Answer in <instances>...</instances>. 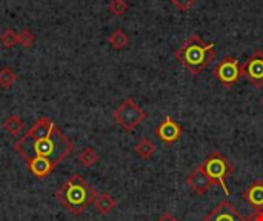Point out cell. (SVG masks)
<instances>
[{"mask_svg": "<svg viewBox=\"0 0 263 221\" xmlns=\"http://www.w3.org/2000/svg\"><path fill=\"white\" fill-rule=\"evenodd\" d=\"M74 149L72 142L48 117H40L15 143L14 151L28 163L43 158L54 166L60 165Z\"/></svg>", "mask_w": 263, "mask_h": 221, "instance_id": "obj_1", "label": "cell"}, {"mask_svg": "<svg viewBox=\"0 0 263 221\" xmlns=\"http://www.w3.org/2000/svg\"><path fill=\"white\" fill-rule=\"evenodd\" d=\"M97 195L99 194L96 192V189L83 177L77 174L71 175L54 192L57 203H60L74 217L82 215L83 211L94 203Z\"/></svg>", "mask_w": 263, "mask_h": 221, "instance_id": "obj_2", "label": "cell"}, {"mask_svg": "<svg viewBox=\"0 0 263 221\" xmlns=\"http://www.w3.org/2000/svg\"><path fill=\"white\" fill-rule=\"evenodd\" d=\"M216 45L205 43L199 34H193L179 49H176V60L193 75L200 74L216 57Z\"/></svg>", "mask_w": 263, "mask_h": 221, "instance_id": "obj_3", "label": "cell"}, {"mask_svg": "<svg viewBox=\"0 0 263 221\" xmlns=\"http://www.w3.org/2000/svg\"><path fill=\"white\" fill-rule=\"evenodd\" d=\"M202 169L205 171V174L213 180L214 185H219L225 195L230 197V189L227 186V178H230L234 172V166L233 163L220 152H213L210 154L202 163H200Z\"/></svg>", "mask_w": 263, "mask_h": 221, "instance_id": "obj_4", "label": "cell"}, {"mask_svg": "<svg viewBox=\"0 0 263 221\" xmlns=\"http://www.w3.org/2000/svg\"><path fill=\"white\" fill-rule=\"evenodd\" d=\"M114 122L126 132H133L146 118L145 111L134 102V98H125L112 112Z\"/></svg>", "mask_w": 263, "mask_h": 221, "instance_id": "obj_5", "label": "cell"}, {"mask_svg": "<svg viewBox=\"0 0 263 221\" xmlns=\"http://www.w3.org/2000/svg\"><path fill=\"white\" fill-rule=\"evenodd\" d=\"M214 77L227 88H233L242 77V66L233 55H227L214 68Z\"/></svg>", "mask_w": 263, "mask_h": 221, "instance_id": "obj_6", "label": "cell"}, {"mask_svg": "<svg viewBox=\"0 0 263 221\" xmlns=\"http://www.w3.org/2000/svg\"><path fill=\"white\" fill-rule=\"evenodd\" d=\"M242 75L247 77L256 88L263 86V51H256L243 65Z\"/></svg>", "mask_w": 263, "mask_h": 221, "instance_id": "obj_7", "label": "cell"}, {"mask_svg": "<svg viewBox=\"0 0 263 221\" xmlns=\"http://www.w3.org/2000/svg\"><path fill=\"white\" fill-rule=\"evenodd\" d=\"M156 135H157V138L162 143H165V145H174L183 135V129H182V126L171 115H166L165 120H162L157 125Z\"/></svg>", "mask_w": 263, "mask_h": 221, "instance_id": "obj_8", "label": "cell"}, {"mask_svg": "<svg viewBox=\"0 0 263 221\" xmlns=\"http://www.w3.org/2000/svg\"><path fill=\"white\" fill-rule=\"evenodd\" d=\"M203 221H248L237 209L236 206L228 202L223 200L220 202L205 218Z\"/></svg>", "mask_w": 263, "mask_h": 221, "instance_id": "obj_9", "label": "cell"}, {"mask_svg": "<svg viewBox=\"0 0 263 221\" xmlns=\"http://www.w3.org/2000/svg\"><path fill=\"white\" fill-rule=\"evenodd\" d=\"M186 185H188V188H190L194 194H197V195H205L214 183H213V180L205 174V171L202 169V166L199 165V166L188 175Z\"/></svg>", "mask_w": 263, "mask_h": 221, "instance_id": "obj_10", "label": "cell"}, {"mask_svg": "<svg viewBox=\"0 0 263 221\" xmlns=\"http://www.w3.org/2000/svg\"><path fill=\"white\" fill-rule=\"evenodd\" d=\"M243 200L254 209L260 211L263 209V180L253 182L242 194Z\"/></svg>", "mask_w": 263, "mask_h": 221, "instance_id": "obj_11", "label": "cell"}, {"mask_svg": "<svg viewBox=\"0 0 263 221\" xmlns=\"http://www.w3.org/2000/svg\"><path fill=\"white\" fill-rule=\"evenodd\" d=\"M28 169H29V172H31L35 178L42 180V178L48 177V175L55 169V166H54L51 162H48V160L34 158V160H29V162H28Z\"/></svg>", "mask_w": 263, "mask_h": 221, "instance_id": "obj_12", "label": "cell"}, {"mask_svg": "<svg viewBox=\"0 0 263 221\" xmlns=\"http://www.w3.org/2000/svg\"><path fill=\"white\" fill-rule=\"evenodd\" d=\"M92 205H94L97 214H100V215H108V214L117 206V202H116L108 192H102V194H99V195L96 197V200H94Z\"/></svg>", "mask_w": 263, "mask_h": 221, "instance_id": "obj_13", "label": "cell"}, {"mask_svg": "<svg viewBox=\"0 0 263 221\" xmlns=\"http://www.w3.org/2000/svg\"><path fill=\"white\" fill-rule=\"evenodd\" d=\"M134 152H136L140 158L148 160V158H151V157L156 154V145H154L149 138L143 137V138H140V140L136 143Z\"/></svg>", "mask_w": 263, "mask_h": 221, "instance_id": "obj_14", "label": "cell"}, {"mask_svg": "<svg viewBox=\"0 0 263 221\" xmlns=\"http://www.w3.org/2000/svg\"><path fill=\"white\" fill-rule=\"evenodd\" d=\"M2 128H3L8 134H11V135H18V134H22V132H23V129H25V123H23V120H22L20 117H17V115H11V117H8V118H5V120H3Z\"/></svg>", "mask_w": 263, "mask_h": 221, "instance_id": "obj_15", "label": "cell"}, {"mask_svg": "<svg viewBox=\"0 0 263 221\" xmlns=\"http://www.w3.org/2000/svg\"><path fill=\"white\" fill-rule=\"evenodd\" d=\"M77 160H79V163H80L82 166H85V168H92V166H96V165L99 163L100 157H99V154H97L92 148H85V149L79 154Z\"/></svg>", "mask_w": 263, "mask_h": 221, "instance_id": "obj_16", "label": "cell"}, {"mask_svg": "<svg viewBox=\"0 0 263 221\" xmlns=\"http://www.w3.org/2000/svg\"><path fill=\"white\" fill-rule=\"evenodd\" d=\"M108 42H109V45H111L114 49H123V48L128 45V35L125 34V31L116 29V31L109 35Z\"/></svg>", "mask_w": 263, "mask_h": 221, "instance_id": "obj_17", "label": "cell"}, {"mask_svg": "<svg viewBox=\"0 0 263 221\" xmlns=\"http://www.w3.org/2000/svg\"><path fill=\"white\" fill-rule=\"evenodd\" d=\"M15 80H17V75L11 68H2L0 69V88L2 89L11 88Z\"/></svg>", "mask_w": 263, "mask_h": 221, "instance_id": "obj_18", "label": "cell"}, {"mask_svg": "<svg viewBox=\"0 0 263 221\" xmlns=\"http://www.w3.org/2000/svg\"><path fill=\"white\" fill-rule=\"evenodd\" d=\"M17 43L22 45L23 48H29L34 43V34L29 29H22L17 32Z\"/></svg>", "mask_w": 263, "mask_h": 221, "instance_id": "obj_19", "label": "cell"}, {"mask_svg": "<svg viewBox=\"0 0 263 221\" xmlns=\"http://www.w3.org/2000/svg\"><path fill=\"white\" fill-rule=\"evenodd\" d=\"M0 42L3 46L6 48H12L14 45H17V32H14L12 29H6L0 34Z\"/></svg>", "mask_w": 263, "mask_h": 221, "instance_id": "obj_20", "label": "cell"}, {"mask_svg": "<svg viewBox=\"0 0 263 221\" xmlns=\"http://www.w3.org/2000/svg\"><path fill=\"white\" fill-rule=\"evenodd\" d=\"M108 8H109L111 14L120 17V15H123L128 11V3L125 0H111V3H109Z\"/></svg>", "mask_w": 263, "mask_h": 221, "instance_id": "obj_21", "label": "cell"}, {"mask_svg": "<svg viewBox=\"0 0 263 221\" xmlns=\"http://www.w3.org/2000/svg\"><path fill=\"white\" fill-rule=\"evenodd\" d=\"M177 9H180V11H190L194 5H196V2L197 0H170Z\"/></svg>", "mask_w": 263, "mask_h": 221, "instance_id": "obj_22", "label": "cell"}, {"mask_svg": "<svg viewBox=\"0 0 263 221\" xmlns=\"http://www.w3.org/2000/svg\"><path fill=\"white\" fill-rule=\"evenodd\" d=\"M248 221H263V209L260 211H254L250 217H247Z\"/></svg>", "mask_w": 263, "mask_h": 221, "instance_id": "obj_23", "label": "cell"}, {"mask_svg": "<svg viewBox=\"0 0 263 221\" xmlns=\"http://www.w3.org/2000/svg\"><path fill=\"white\" fill-rule=\"evenodd\" d=\"M156 221H180L179 218H176L173 214H170V212H165V214H162L159 218Z\"/></svg>", "mask_w": 263, "mask_h": 221, "instance_id": "obj_24", "label": "cell"}, {"mask_svg": "<svg viewBox=\"0 0 263 221\" xmlns=\"http://www.w3.org/2000/svg\"><path fill=\"white\" fill-rule=\"evenodd\" d=\"M262 106H263V100H262Z\"/></svg>", "mask_w": 263, "mask_h": 221, "instance_id": "obj_25", "label": "cell"}]
</instances>
